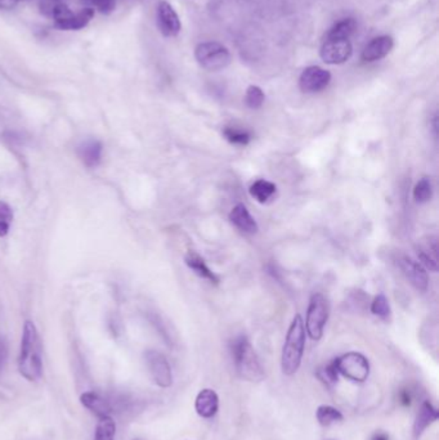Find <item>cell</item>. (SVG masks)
Returning <instances> with one entry per match:
<instances>
[{
	"label": "cell",
	"instance_id": "1",
	"mask_svg": "<svg viewBox=\"0 0 439 440\" xmlns=\"http://www.w3.org/2000/svg\"><path fill=\"white\" fill-rule=\"evenodd\" d=\"M18 371L28 381H38L43 376V355L39 333L33 322L26 321L21 339Z\"/></svg>",
	"mask_w": 439,
	"mask_h": 440
},
{
	"label": "cell",
	"instance_id": "2",
	"mask_svg": "<svg viewBox=\"0 0 439 440\" xmlns=\"http://www.w3.org/2000/svg\"><path fill=\"white\" fill-rule=\"evenodd\" d=\"M236 372L241 379L250 382H259L266 377L264 368L258 358L254 348L246 336H237L231 344Z\"/></svg>",
	"mask_w": 439,
	"mask_h": 440
},
{
	"label": "cell",
	"instance_id": "3",
	"mask_svg": "<svg viewBox=\"0 0 439 440\" xmlns=\"http://www.w3.org/2000/svg\"><path fill=\"white\" fill-rule=\"evenodd\" d=\"M305 348V327L303 318L296 314L288 327L285 344L282 348L281 370L283 375L291 376L298 372L302 365L303 354Z\"/></svg>",
	"mask_w": 439,
	"mask_h": 440
},
{
	"label": "cell",
	"instance_id": "4",
	"mask_svg": "<svg viewBox=\"0 0 439 440\" xmlns=\"http://www.w3.org/2000/svg\"><path fill=\"white\" fill-rule=\"evenodd\" d=\"M196 61L207 71H220L231 63V53L223 44L217 41H205L195 49Z\"/></svg>",
	"mask_w": 439,
	"mask_h": 440
},
{
	"label": "cell",
	"instance_id": "5",
	"mask_svg": "<svg viewBox=\"0 0 439 440\" xmlns=\"http://www.w3.org/2000/svg\"><path fill=\"white\" fill-rule=\"evenodd\" d=\"M330 306L327 299L323 294H315L309 300L307 321H305V331L312 340H320L323 338L325 326L329 319Z\"/></svg>",
	"mask_w": 439,
	"mask_h": 440
},
{
	"label": "cell",
	"instance_id": "6",
	"mask_svg": "<svg viewBox=\"0 0 439 440\" xmlns=\"http://www.w3.org/2000/svg\"><path fill=\"white\" fill-rule=\"evenodd\" d=\"M334 365L339 375L354 382H364L370 375V363L361 353L343 354L342 357L334 359Z\"/></svg>",
	"mask_w": 439,
	"mask_h": 440
},
{
	"label": "cell",
	"instance_id": "7",
	"mask_svg": "<svg viewBox=\"0 0 439 440\" xmlns=\"http://www.w3.org/2000/svg\"><path fill=\"white\" fill-rule=\"evenodd\" d=\"M55 26L61 30H80L85 28L94 16L93 8H84L79 12H72L66 4L57 3L50 11Z\"/></svg>",
	"mask_w": 439,
	"mask_h": 440
},
{
	"label": "cell",
	"instance_id": "8",
	"mask_svg": "<svg viewBox=\"0 0 439 440\" xmlns=\"http://www.w3.org/2000/svg\"><path fill=\"white\" fill-rule=\"evenodd\" d=\"M144 359L153 382L163 389L170 387L173 385L172 367L164 354L158 350H147L144 353Z\"/></svg>",
	"mask_w": 439,
	"mask_h": 440
},
{
	"label": "cell",
	"instance_id": "9",
	"mask_svg": "<svg viewBox=\"0 0 439 440\" xmlns=\"http://www.w3.org/2000/svg\"><path fill=\"white\" fill-rule=\"evenodd\" d=\"M353 55V47L349 39L343 38H326L323 41L320 55L327 65H342L349 61Z\"/></svg>",
	"mask_w": 439,
	"mask_h": 440
},
{
	"label": "cell",
	"instance_id": "10",
	"mask_svg": "<svg viewBox=\"0 0 439 440\" xmlns=\"http://www.w3.org/2000/svg\"><path fill=\"white\" fill-rule=\"evenodd\" d=\"M396 262L399 269L407 278V281L419 291H426L429 286V277L426 274V268L420 264L419 262L413 260L412 257H407L405 254H399L396 257Z\"/></svg>",
	"mask_w": 439,
	"mask_h": 440
},
{
	"label": "cell",
	"instance_id": "11",
	"mask_svg": "<svg viewBox=\"0 0 439 440\" xmlns=\"http://www.w3.org/2000/svg\"><path fill=\"white\" fill-rule=\"evenodd\" d=\"M331 74L327 70L318 66H309L299 77V87L304 93H318L329 87Z\"/></svg>",
	"mask_w": 439,
	"mask_h": 440
},
{
	"label": "cell",
	"instance_id": "12",
	"mask_svg": "<svg viewBox=\"0 0 439 440\" xmlns=\"http://www.w3.org/2000/svg\"><path fill=\"white\" fill-rule=\"evenodd\" d=\"M156 21L160 33L166 38H174L180 33V20L174 8L165 0L158 1L156 8Z\"/></svg>",
	"mask_w": 439,
	"mask_h": 440
},
{
	"label": "cell",
	"instance_id": "13",
	"mask_svg": "<svg viewBox=\"0 0 439 440\" xmlns=\"http://www.w3.org/2000/svg\"><path fill=\"white\" fill-rule=\"evenodd\" d=\"M394 45V41L391 39V36L388 35H383V36H378L364 48L362 50V55H361V60L364 62H376L383 60L384 57L391 53V49Z\"/></svg>",
	"mask_w": 439,
	"mask_h": 440
},
{
	"label": "cell",
	"instance_id": "14",
	"mask_svg": "<svg viewBox=\"0 0 439 440\" xmlns=\"http://www.w3.org/2000/svg\"><path fill=\"white\" fill-rule=\"evenodd\" d=\"M195 409L202 419H212L220 409V397L213 389H202L195 400Z\"/></svg>",
	"mask_w": 439,
	"mask_h": 440
},
{
	"label": "cell",
	"instance_id": "15",
	"mask_svg": "<svg viewBox=\"0 0 439 440\" xmlns=\"http://www.w3.org/2000/svg\"><path fill=\"white\" fill-rule=\"evenodd\" d=\"M103 146L102 143L97 139H87L79 144L77 147V156L82 160V163L87 168H96L102 161Z\"/></svg>",
	"mask_w": 439,
	"mask_h": 440
},
{
	"label": "cell",
	"instance_id": "16",
	"mask_svg": "<svg viewBox=\"0 0 439 440\" xmlns=\"http://www.w3.org/2000/svg\"><path fill=\"white\" fill-rule=\"evenodd\" d=\"M438 420V411L437 408L433 406L430 402L426 400L421 407H420L419 412L416 414V419L413 422V439L418 440L423 433L426 431V427L430 426L434 421Z\"/></svg>",
	"mask_w": 439,
	"mask_h": 440
},
{
	"label": "cell",
	"instance_id": "17",
	"mask_svg": "<svg viewBox=\"0 0 439 440\" xmlns=\"http://www.w3.org/2000/svg\"><path fill=\"white\" fill-rule=\"evenodd\" d=\"M419 263L429 271H438V242L437 237H428V241L420 245L416 249Z\"/></svg>",
	"mask_w": 439,
	"mask_h": 440
},
{
	"label": "cell",
	"instance_id": "18",
	"mask_svg": "<svg viewBox=\"0 0 439 440\" xmlns=\"http://www.w3.org/2000/svg\"><path fill=\"white\" fill-rule=\"evenodd\" d=\"M229 220H231V223L245 233H256L258 232V224L255 222L254 218L251 217V214L249 213L244 203H237L234 206V209L229 213Z\"/></svg>",
	"mask_w": 439,
	"mask_h": 440
},
{
	"label": "cell",
	"instance_id": "19",
	"mask_svg": "<svg viewBox=\"0 0 439 440\" xmlns=\"http://www.w3.org/2000/svg\"><path fill=\"white\" fill-rule=\"evenodd\" d=\"M185 264L188 265L190 269H193L199 277L204 278L209 281L210 284H218L220 278L217 274L212 272V269L206 265L205 260L200 257L196 251L190 250L185 254Z\"/></svg>",
	"mask_w": 439,
	"mask_h": 440
},
{
	"label": "cell",
	"instance_id": "20",
	"mask_svg": "<svg viewBox=\"0 0 439 440\" xmlns=\"http://www.w3.org/2000/svg\"><path fill=\"white\" fill-rule=\"evenodd\" d=\"M80 402H82V406L85 407L87 409H90L92 413H94L98 419L110 416V403L98 393L87 392V393L82 394Z\"/></svg>",
	"mask_w": 439,
	"mask_h": 440
},
{
	"label": "cell",
	"instance_id": "21",
	"mask_svg": "<svg viewBox=\"0 0 439 440\" xmlns=\"http://www.w3.org/2000/svg\"><path fill=\"white\" fill-rule=\"evenodd\" d=\"M316 417L318 424L326 427L331 426V425L337 424V422H342L344 419L343 413L340 412L339 409H337L335 407L326 406V404H323V406L317 408Z\"/></svg>",
	"mask_w": 439,
	"mask_h": 440
},
{
	"label": "cell",
	"instance_id": "22",
	"mask_svg": "<svg viewBox=\"0 0 439 440\" xmlns=\"http://www.w3.org/2000/svg\"><path fill=\"white\" fill-rule=\"evenodd\" d=\"M276 193V184L272 182H268L264 179H259L250 187V195L254 197L258 203H267L271 197Z\"/></svg>",
	"mask_w": 439,
	"mask_h": 440
},
{
	"label": "cell",
	"instance_id": "23",
	"mask_svg": "<svg viewBox=\"0 0 439 440\" xmlns=\"http://www.w3.org/2000/svg\"><path fill=\"white\" fill-rule=\"evenodd\" d=\"M357 28V22L353 18H344L337 22L332 28H330L326 34V38H343L350 39V36L354 34Z\"/></svg>",
	"mask_w": 439,
	"mask_h": 440
},
{
	"label": "cell",
	"instance_id": "24",
	"mask_svg": "<svg viewBox=\"0 0 439 440\" xmlns=\"http://www.w3.org/2000/svg\"><path fill=\"white\" fill-rule=\"evenodd\" d=\"M116 424L111 416L101 417L97 424L94 440H115Z\"/></svg>",
	"mask_w": 439,
	"mask_h": 440
},
{
	"label": "cell",
	"instance_id": "25",
	"mask_svg": "<svg viewBox=\"0 0 439 440\" xmlns=\"http://www.w3.org/2000/svg\"><path fill=\"white\" fill-rule=\"evenodd\" d=\"M223 134L228 142L237 144V146H246L253 138L249 130L239 128V127H226L223 129Z\"/></svg>",
	"mask_w": 439,
	"mask_h": 440
},
{
	"label": "cell",
	"instance_id": "26",
	"mask_svg": "<svg viewBox=\"0 0 439 440\" xmlns=\"http://www.w3.org/2000/svg\"><path fill=\"white\" fill-rule=\"evenodd\" d=\"M433 197V184L429 178H421L413 188V198L419 203H426L430 201Z\"/></svg>",
	"mask_w": 439,
	"mask_h": 440
},
{
	"label": "cell",
	"instance_id": "27",
	"mask_svg": "<svg viewBox=\"0 0 439 440\" xmlns=\"http://www.w3.org/2000/svg\"><path fill=\"white\" fill-rule=\"evenodd\" d=\"M371 313L384 321L391 318V305L384 294H379L378 296H375V299L372 300Z\"/></svg>",
	"mask_w": 439,
	"mask_h": 440
},
{
	"label": "cell",
	"instance_id": "28",
	"mask_svg": "<svg viewBox=\"0 0 439 440\" xmlns=\"http://www.w3.org/2000/svg\"><path fill=\"white\" fill-rule=\"evenodd\" d=\"M264 100H266V95H264V92L259 87L250 85L247 88L246 95H245V103H246L249 109H261L263 103H264Z\"/></svg>",
	"mask_w": 439,
	"mask_h": 440
},
{
	"label": "cell",
	"instance_id": "29",
	"mask_svg": "<svg viewBox=\"0 0 439 440\" xmlns=\"http://www.w3.org/2000/svg\"><path fill=\"white\" fill-rule=\"evenodd\" d=\"M12 222H13V211L11 209V206L4 201H0V237L7 236Z\"/></svg>",
	"mask_w": 439,
	"mask_h": 440
},
{
	"label": "cell",
	"instance_id": "30",
	"mask_svg": "<svg viewBox=\"0 0 439 440\" xmlns=\"http://www.w3.org/2000/svg\"><path fill=\"white\" fill-rule=\"evenodd\" d=\"M318 379L323 381L325 385L332 386L335 385L339 380V373H337V367L334 365V360L329 363L327 366L323 367L317 371Z\"/></svg>",
	"mask_w": 439,
	"mask_h": 440
},
{
	"label": "cell",
	"instance_id": "31",
	"mask_svg": "<svg viewBox=\"0 0 439 440\" xmlns=\"http://www.w3.org/2000/svg\"><path fill=\"white\" fill-rule=\"evenodd\" d=\"M8 359V346L6 341L0 339V373L3 372Z\"/></svg>",
	"mask_w": 439,
	"mask_h": 440
},
{
	"label": "cell",
	"instance_id": "32",
	"mask_svg": "<svg viewBox=\"0 0 439 440\" xmlns=\"http://www.w3.org/2000/svg\"><path fill=\"white\" fill-rule=\"evenodd\" d=\"M18 0H0V8L1 9H13L17 6Z\"/></svg>",
	"mask_w": 439,
	"mask_h": 440
},
{
	"label": "cell",
	"instance_id": "33",
	"mask_svg": "<svg viewBox=\"0 0 439 440\" xmlns=\"http://www.w3.org/2000/svg\"><path fill=\"white\" fill-rule=\"evenodd\" d=\"M399 399H401V403H402L403 406H410V404H411V395H410V393H408L407 390L401 393Z\"/></svg>",
	"mask_w": 439,
	"mask_h": 440
},
{
	"label": "cell",
	"instance_id": "34",
	"mask_svg": "<svg viewBox=\"0 0 439 440\" xmlns=\"http://www.w3.org/2000/svg\"><path fill=\"white\" fill-rule=\"evenodd\" d=\"M371 440H389V435L384 431H378L372 435Z\"/></svg>",
	"mask_w": 439,
	"mask_h": 440
},
{
	"label": "cell",
	"instance_id": "35",
	"mask_svg": "<svg viewBox=\"0 0 439 440\" xmlns=\"http://www.w3.org/2000/svg\"><path fill=\"white\" fill-rule=\"evenodd\" d=\"M88 1H90V3H93V4H94V7H96L97 4H98V3L101 1V0H88Z\"/></svg>",
	"mask_w": 439,
	"mask_h": 440
},
{
	"label": "cell",
	"instance_id": "36",
	"mask_svg": "<svg viewBox=\"0 0 439 440\" xmlns=\"http://www.w3.org/2000/svg\"><path fill=\"white\" fill-rule=\"evenodd\" d=\"M53 1H57V0H53Z\"/></svg>",
	"mask_w": 439,
	"mask_h": 440
},
{
	"label": "cell",
	"instance_id": "37",
	"mask_svg": "<svg viewBox=\"0 0 439 440\" xmlns=\"http://www.w3.org/2000/svg\"><path fill=\"white\" fill-rule=\"evenodd\" d=\"M136 440H138V439H136Z\"/></svg>",
	"mask_w": 439,
	"mask_h": 440
}]
</instances>
